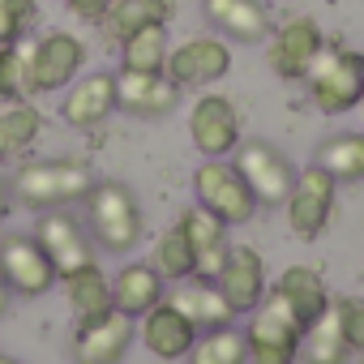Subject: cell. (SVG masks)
Masks as SVG:
<instances>
[{"instance_id":"1","label":"cell","mask_w":364,"mask_h":364,"mask_svg":"<svg viewBox=\"0 0 364 364\" xmlns=\"http://www.w3.org/2000/svg\"><path fill=\"white\" fill-rule=\"evenodd\" d=\"M95 185V171L82 159H43V163H26L14 171L9 193L26 206V210H60L69 202H82Z\"/></svg>"},{"instance_id":"2","label":"cell","mask_w":364,"mask_h":364,"mask_svg":"<svg viewBox=\"0 0 364 364\" xmlns=\"http://www.w3.org/2000/svg\"><path fill=\"white\" fill-rule=\"evenodd\" d=\"M313 107L321 116H343L351 107H360L364 95V52H351L343 43H321L317 60L304 73Z\"/></svg>"},{"instance_id":"3","label":"cell","mask_w":364,"mask_h":364,"mask_svg":"<svg viewBox=\"0 0 364 364\" xmlns=\"http://www.w3.org/2000/svg\"><path fill=\"white\" fill-rule=\"evenodd\" d=\"M82 202H86L90 232L107 253H129L141 240V206H137L129 185H120V180H95Z\"/></svg>"},{"instance_id":"4","label":"cell","mask_w":364,"mask_h":364,"mask_svg":"<svg viewBox=\"0 0 364 364\" xmlns=\"http://www.w3.org/2000/svg\"><path fill=\"white\" fill-rule=\"evenodd\" d=\"M300 334H304V326L291 317V309L274 291H266L262 304L253 309V321L245 326L249 364H296L300 360Z\"/></svg>"},{"instance_id":"5","label":"cell","mask_w":364,"mask_h":364,"mask_svg":"<svg viewBox=\"0 0 364 364\" xmlns=\"http://www.w3.org/2000/svg\"><path fill=\"white\" fill-rule=\"evenodd\" d=\"M334 193H338V180L309 163L304 171H296V185L287 193V228L296 240H317L326 228H330V210H334Z\"/></svg>"},{"instance_id":"6","label":"cell","mask_w":364,"mask_h":364,"mask_svg":"<svg viewBox=\"0 0 364 364\" xmlns=\"http://www.w3.org/2000/svg\"><path fill=\"white\" fill-rule=\"evenodd\" d=\"M163 73L171 77V86L180 90H202V86H215L232 73V48L228 39L219 35H193L185 43H176L167 52V65Z\"/></svg>"},{"instance_id":"7","label":"cell","mask_w":364,"mask_h":364,"mask_svg":"<svg viewBox=\"0 0 364 364\" xmlns=\"http://www.w3.org/2000/svg\"><path fill=\"white\" fill-rule=\"evenodd\" d=\"M236 171L245 176V185L257 198V206H283L291 185H296L291 159L270 141H240L236 146Z\"/></svg>"},{"instance_id":"8","label":"cell","mask_w":364,"mask_h":364,"mask_svg":"<svg viewBox=\"0 0 364 364\" xmlns=\"http://www.w3.org/2000/svg\"><path fill=\"white\" fill-rule=\"evenodd\" d=\"M193 193H198V202H202L210 215H219L228 228H232V223H249L253 210H257V198L249 193V185H245V176L236 171V163H219V159L202 163L198 176H193Z\"/></svg>"},{"instance_id":"9","label":"cell","mask_w":364,"mask_h":364,"mask_svg":"<svg viewBox=\"0 0 364 364\" xmlns=\"http://www.w3.org/2000/svg\"><path fill=\"white\" fill-rule=\"evenodd\" d=\"M86 65V43L69 31H48L43 39L31 43V77H35V95H52L73 86V77Z\"/></svg>"},{"instance_id":"10","label":"cell","mask_w":364,"mask_h":364,"mask_svg":"<svg viewBox=\"0 0 364 364\" xmlns=\"http://www.w3.org/2000/svg\"><path fill=\"white\" fill-rule=\"evenodd\" d=\"M129 343H133V317L120 309H103V313L77 317L73 360L77 364H120Z\"/></svg>"},{"instance_id":"11","label":"cell","mask_w":364,"mask_h":364,"mask_svg":"<svg viewBox=\"0 0 364 364\" xmlns=\"http://www.w3.org/2000/svg\"><path fill=\"white\" fill-rule=\"evenodd\" d=\"M321 43H326V35H321V26L313 18H291L279 31H270V39H266V65L283 82H304V73L317 60Z\"/></svg>"},{"instance_id":"12","label":"cell","mask_w":364,"mask_h":364,"mask_svg":"<svg viewBox=\"0 0 364 364\" xmlns=\"http://www.w3.org/2000/svg\"><path fill=\"white\" fill-rule=\"evenodd\" d=\"M0 279L18 296H48L56 287V266L35 236H9L0 245Z\"/></svg>"},{"instance_id":"13","label":"cell","mask_w":364,"mask_h":364,"mask_svg":"<svg viewBox=\"0 0 364 364\" xmlns=\"http://www.w3.org/2000/svg\"><path fill=\"white\" fill-rule=\"evenodd\" d=\"M189 137L206 159H223L240 146V112L228 95H202L189 112Z\"/></svg>"},{"instance_id":"14","label":"cell","mask_w":364,"mask_h":364,"mask_svg":"<svg viewBox=\"0 0 364 364\" xmlns=\"http://www.w3.org/2000/svg\"><path fill=\"white\" fill-rule=\"evenodd\" d=\"M215 283H219V291L232 300L236 313L257 309L262 296H266V262H262V253H257L253 245H236V249H228V257H223Z\"/></svg>"},{"instance_id":"15","label":"cell","mask_w":364,"mask_h":364,"mask_svg":"<svg viewBox=\"0 0 364 364\" xmlns=\"http://www.w3.org/2000/svg\"><path fill=\"white\" fill-rule=\"evenodd\" d=\"M198 326L180 313L171 300H159L150 313H141V343L159 355V360H180L189 355V347L198 343Z\"/></svg>"},{"instance_id":"16","label":"cell","mask_w":364,"mask_h":364,"mask_svg":"<svg viewBox=\"0 0 364 364\" xmlns=\"http://www.w3.org/2000/svg\"><path fill=\"white\" fill-rule=\"evenodd\" d=\"M202 18L236 43H266L274 31L262 0H202Z\"/></svg>"},{"instance_id":"17","label":"cell","mask_w":364,"mask_h":364,"mask_svg":"<svg viewBox=\"0 0 364 364\" xmlns=\"http://www.w3.org/2000/svg\"><path fill=\"white\" fill-rule=\"evenodd\" d=\"M176 103H180V86H171L167 73H137V69L116 73V107L133 116H167Z\"/></svg>"},{"instance_id":"18","label":"cell","mask_w":364,"mask_h":364,"mask_svg":"<svg viewBox=\"0 0 364 364\" xmlns=\"http://www.w3.org/2000/svg\"><path fill=\"white\" fill-rule=\"evenodd\" d=\"M116 112V73H86L60 99V120L73 129H95Z\"/></svg>"},{"instance_id":"19","label":"cell","mask_w":364,"mask_h":364,"mask_svg":"<svg viewBox=\"0 0 364 364\" xmlns=\"http://www.w3.org/2000/svg\"><path fill=\"white\" fill-rule=\"evenodd\" d=\"M180 232L189 236V245H193V257H198V274L202 279H215L219 274V266H223V257H228V223L219 219V215H210L202 202L198 206H189L185 215H180Z\"/></svg>"},{"instance_id":"20","label":"cell","mask_w":364,"mask_h":364,"mask_svg":"<svg viewBox=\"0 0 364 364\" xmlns=\"http://www.w3.org/2000/svg\"><path fill=\"white\" fill-rule=\"evenodd\" d=\"M35 240L48 249V257H52V266H56V279H65V274H73V270H82V266L95 262L86 232H82L69 215H48V219H39V236H35Z\"/></svg>"},{"instance_id":"21","label":"cell","mask_w":364,"mask_h":364,"mask_svg":"<svg viewBox=\"0 0 364 364\" xmlns=\"http://www.w3.org/2000/svg\"><path fill=\"white\" fill-rule=\"evenodd\" d=\"M171 304L185 313L198 330H219V326H232V321L240 317V313L232 309V300L219 291V283H215V279H202V274L185 279V287L171 296Z\"/></svg>"},{"instance_id":"22","label":"cell","mask_w":364,"mask_h":364,"mask_svg":"<svg viewBox=\"0 0 364 364\" xmlns=\"http://www.w3.org/2000/svg\"><path fill=\"white\" fill-rule=\"evenodd\" d=\"M274 296L291 309V317L300 321V326H309L334 296H330V287H326V279L313 270V266H287L283 274H279V283H274Z\"/></svg>"},{"instance_id":"23","label":"cell","mask_w":364,"mask_h":364,"mask_svg":"<svg viewBox=\"0 0 364 364\" xmlns=\"http://www.w3.org/2000/svg\"><path fill=\"white\" fill-rule=\"evenodd\" d=\"M171 14H176L171 0H112L107 14L99 18V31L107 43H120L141 26H167Z\"/></svg>"},{"instance_id":"24","label":"cell","mask_w":364,"mask_h":364,"mask_svg":"<svg viewBox=\"0 0 364 364\" xmlns=\"http://www.w3.org/2000/svg\"><path fill=\"white\" fill-rule=\"evenodd\" d=\"M300 355L309 364H347L351 347H347V334H343V321H338V304L330 300L300 334Z\"/></svg>"},{"instance_id":"25","label":"cell","mask_w":364,"mask_h":364,"mask_svg":"<svg viewBox=\"0 0 364 364\" xmlns=\"http://www.w3.org/2000/svg\"><path fill=\"white\" fill-rule=\"evenodd\" d=\"M163 300V274L154 266H124L116 279H112V309L129 313V317H141L150 313L154 304Z\"/></svg>"},{"instance_id":"26","label":"cell","mask_w":364,"mask_h":364,"mask_svg":"<svg viewBox=\"0 0 364 364\" xmlns=\"http://www.w3.org/2000/svg\"><path fill=\"white\" fill-rule=\"evenodd\" d=\"M167 26H141L129 39H120V69H137V73H163L167 65Z\"/></svg>"},{"instance_id":"27","label":"cell","mask_w":364,"mask_h":364,"mask_svg":"<svg viewBox=\"0 0 364 364\" xmlns=\"http://www.w3.org/2000/svg\"><path fill=\"white\" fill-rule=\"evenodd\" d=\"M60 283H65V300H69V309L77 317H90V313L112 309V283H107V274L95 262L82 266V270H73V274H65Z\"/></svg>"},{"instance_id":"28","label":"cell","mask_w":364,"mask_h":364,"mask_svg":"<svg viewBox=\"0 0 364 364\" xmlns=\"http://www.w3.org/2000/svg\"><path fill=\"white\" fill-rule=\"evenodd\" d=\"M317 167H326L338 185L343 180H364V133H338L317 146Z\"/></svg>"},{"instance_id":"29","label":"cell","mask_w":364,"mask_h":364,"mask_svg":"<svg viewBox=\"0 0 364 364\" xmlns=\"http://www.w3.org/2000/svg\"><path fill=\"white\" fill-rule=\"evenodd\" d=\"M39 133H43V116H39L31 103H9V107H0V159L26 154Z\"/></svg>"},{"instance_id":"30","label":"cell","mask_w":364,"mask_h":364,"mask_svg":"<svg viewBox=\"0 0 364 364\" xmlns=\"http://www.w3.org/2000/svg\"><path fill=\"white\" fill-rule=\"evenodd\" d=\"M189 364H249V347H245V330L219 326L198 334V343L189 347Z\"/></svg>"},{"instance_id":"31","label":"cell","mask_w":364,"mask_h":364,"mask_svg":"<svg viewBox=\"0 0 364 364\" xmlns=\"http://www.w3.org/2000/svg\"><path fill=\"white\" fill-rule=\"evenodd\" d=\"M154 270H159L163 279H171V283H185V279H193V274H198L193 245H189V236H185V232H180V223H176V228H167V232L159 236V245H154Z\"/></svg>"},{"instance_id":"32","label":"cell","mask_w":364,"mask_h":364,"mask_svg":"<svg viewBox=\"0 0 364 364\" xmlns=\"http://www.w3.org/2000/svg\"><path fill=\"white\" fill-rule=\"evenodd\" d=\"M39 26V0H0V48L26 39Z\"/></svg>"},{"instance_id":"33","label":"cell","mask_w":364,"mask_h":364,"mask_svg":"<svg viewBox=\"0 0 364 364\" xmlns=\"http://www.w3.org/2000/svg\"><path fill=\"white\" fill-rule=\"evenodd\" d=\"M338 304V321H343V334H347V347L355 355H364V300H334Z\"/></svg>"},{"instance_id":"34","label":"cell","mask_w":364,"mask_h":364,"mask_svg":"<svg viewBox=\"0 0 364 364\" xmlns=\"http://www.w3.org/2000/svg\"><path fill=\"white\" fill-rule=\"evenodd\" d=\"M65 5H69V14H73V18H82V22H95V26H99V18L107 14L112 0H65Z\"/></svg>"},{"instance_id":"35","label":"cell","mask_w":364,"mask_h":364,"mask_svg":"<svg viewBox=\"0 0 364 364\" xmlns=\"http://www.w3.org/2000/svg\"><path fill=\"white\" fill-rule=\"evenodd\" d=\"M5 309H9V283L0 279V317H5Z\"/></svg>"},{"instance_id":"36","label":"cell","mask_w":364,"mask_h":364,"mask_svg":"<svg viewBox=\"0 0 364 364\" xmlns=\"http://www.w3.org/2000/svg\"><path fill=\"white\" fill-rule=\"evenodd\" d=\"M5 210H9V189H5V180H0V219H5Z\"/></svg>"},{"instance_id":"37","label":"cell","mask_w":364,"mask_h":364,"mask_svg":"<svg viewBox=\"0 0 364 364\" xmlns=\"http://www.w3.org/2000/svg\"><path fill=\"white\" fill-rule=\"evenodd\" d=\"M0 364H18V360H14V355H5V351H0Z\"/></svg>"},{"instance_id":"38","label":"cell","mask_w":364,"mask_h":364,"mask_svg":"<svg viewBox=\"0 0 364 364\" xmlns=\"http://www.w3.org/2000/svg\"><path fill=\"white\" fill-rule=\"evenodd\" d=\"M360 107H364V95H360Z\"/></svg>"}]
</instances>
